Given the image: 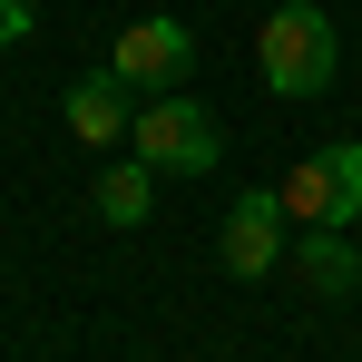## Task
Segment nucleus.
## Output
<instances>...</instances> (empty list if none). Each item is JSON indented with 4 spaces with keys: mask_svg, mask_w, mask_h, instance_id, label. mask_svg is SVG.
I'll use <instances>...</instances> for the list:
<instances>
[{
    "mask_svg": "<svg viewBox=\"0 0 362 362\" xmlns=\"http://www.w3.org/2000/svg\"><path fill=\"white\" fill-rule=\"evenodd\" d=\"M255 59H264V88H274V98H323L343 49H333V20H323L313 0H284V10L255 30Z\"/></svg>",
    "mask_w": 362,
    "mask_h": 362,
    "instance_id": "nucleus-1",
    "label": "nucleus"
},
{
    "mask_svg": "<svg viewBox=\"0 0 362 362\" xmlns=\"http://www.w3.org/2000/svg\"><path fill=\"white\" fill-rule=\"evenodd\" d=\"M127 147H137V157H147L157 177H206V167L226 157V137H216V118H206L196 98H177V88L137 108V127H127Z\"/></svg>",
    "mask_w": 362,
    "mask_h": 362,
    "instance_id": "nucleus-2",
    "label": "nucleus"
},
{
    "mask_svg": "<svg viewBox=\"0 0 362 362\" xmlns=\"http://www.w3.org/2000/svg\"><path fill=\"white\" fill-rule=\"evenodd\" d=\"M284 216H294V226H353L362 216V137L303 157L294 177H284Z\"/></svg>",
    "mask_w": 362,
    "mask_h": 362,
    "instance_id": "nucleus-3",
    "label": "nucleus"
},
{
    "mask_svg": "<svg viewBox=\"0 0 362 362\" xmlns=\"http://www.w3.org/2000/svg\"><path fill=\"white\" fill-rule=\"evenodd\" d=\"M108 69H118L137 98H167L186 69H196V40H186V20H127L118 49H108Z\"/></svg>",
    "mask_w": 362,
    "mask_h": 362,
    "instance_id": "nucleus-4",
    "label": "nucleus"
},
{
    "mask_svg": "<svg viewBox=\"0 0 362 362\" xmlns=\"http://www.w3.org/2000/svg\"><path fill=\"white\" fill-rule=\"evenodd\" d=\"M226 264H235V274H274V264H284V186H274V196H264V186L235 196V216H226Z\"/></svg>",
    "mask_w": 362,
    "mask_h": 362,
    "instance_id": "nucleus-5",
    "label": "nucleus"
},
{
    "mask_svg": "<svg viewBox=\"0 0 362 362\" xmlns=\"http://www.w3.org/2000/svg\"><path fill=\"white\" fill-rule=\"evenodd\" d=\"M137 108H147V98L127 88L118 69H98V78H78V88H69V137H78V147H108V137L137 127Z\"/></svg>",
    "mask_w": 362,
    "mask_h": 362,
    "instance_id": "nucleus-6",
    "label": "nucleus"
},
{
    "mask_svg": "<svg viewBox=\"0 0 362 362\" xmlns=\"http://www.w3.org/2000/svg\"><path fill=\"white\" fill-rule=\"evenodd\" d=\"M294 264H303L313 294H353V284H362V255L343 245V226H303V255H294Z\"/></svg>",
    "mask_w": 362,
    "mask_h": 362,
    "instance_id": "nucleus-7",
    "label": "nucleus"
},
{
    "mask_svg": "<svg viewBox=\"0 0 362 362\" xmlns=\"http://www.w3.org/2000/svg\"><path fill=\"white\" fill-rule=\"evenodd\" d=\"M147 206H157V167H147V157H127V167L98 177V216H108V226H147Z\"/></svg>",
    "mask_w": 362,
    "mask_h": 362,
    "instance_id": "nucleus-8",
    "label": "nucleus"
},
{
    "mask_svg": "<svg viewBox=\"0 0 362 362\" xmlns=\"http://www.w3.org/2000/svg\"><path fill=\"white\" fill-rule=\"evenodd\" d=\"M30 40V0H0V49H20Z\"/></svg>",
    "mask_w": 362,
    "mask_h": 362,
    "instance_id": "nucleus-9",
    "label": "nucleus"
}]
</instances>
